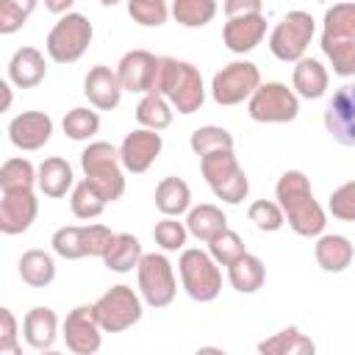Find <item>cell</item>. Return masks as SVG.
<instances>
[{
    "label": "cell",
    "instance_id": "1",
    "mask_svg": "<svg viewBox=\"0 0 355 355\" xmlns=\"http://www.w3.org/2000/svg\"><path fill=\"white\" fill-rule=\"evenodd\" d=\"M275 200L280 202L283 214H286V225L305 239H316L324 233L327 225V214L324 208L316 202L311 180L305 172L300 169H288L277 178L275 183Z\"/></svg>",
    "mask_w": 355,
    "mask_h": 355
},
{
    "label": "cell",
    "instance_id": "2",
    "mask_svg": "<svg viewBox=\"0 0 355 355\" xmlns=\"http://www.w3.org/2000/svg\"><path fill=\"white\" fill-rule=\"evenodd\" d=\"M155 92L164 94L178 114H194L205 103V83L200 69L172 55H161Z\"/></svg>",
    "mask_w": 355,
    "mask_h": 355
},
{
    "label": "cell",
    "instance_id": "3",
    "mask_svg": "<svg viewBox=\"0 0 355 355\" xmlns=\"http://www.w3.org/2000/svg\"><path fill=\"white\" fill-rule=\"evenodd\" d=\"M80 169L83 178L108 200H119L125 194V166L119 158V150L108 141H89L80 153Z\"/></svg>",
    "mask_w": 355,
    "mask_h": 355
},
{
    "label": "cell",
    "instance_id": "4",
    "mask_svg": "<svg viewBox=\"0 0 355 355\" xmlns=\"http://www.w3.org/2000/svg\"><path fill=\"white\" fill-rule=\"evenodd\" d=\"M200 172L205 178L208 189L214 191V197L227 202V205H239L250 191L247 172L241 169L233 150H216V153L202 155L200 158Z\"/></svg>",
    "mask_w": 355,
    "mask_h": 355
},
{
    "label": "cell",
    "instance_id": "5",
    "mask_svg": "<svg viewBox=\"0 0 355 355\" xmlns=\"http://www.w3.org/2000/svg\"><path fill=\"white\" fill-rule=\"evenodd\" d=\"M180 286L194 302H214L222 291V269L208 250L183 247L178 258Z\"/></svg>",
    "mask_w": 355,
    "mask_h": 355
},
{
    "label": "cell",
    "instance_id": "6",
    "mask_svg": "<svg viewBox=\"0 0 355 355\" xmlns=\"http://www.w3.org/2000/svg\"><path fill=\"white\" fill-rule=\"evenodd\" d=\"M92 36H94V28H92L89 17L69 11V14H61V19L50 28L44 47L55 64H72V61L83 58V53L92 44Z\"/></svg>",
    "mask_w": 355,
    "mask_h": 355
},
{
    "label": "cell",
    "instance_id": "7",
    "mask_svg": "<svg viewBox=\"0 0 355 355\" xmlns=\"http://www.w3.org/2000/svg\"><path fill=\"white\" fill-rule=\"evenodd\" d=\"M247 114L250 119L266 122V125L294 122L300 116V94L280 80L261 83L247 100Z\"/></svg>",
    "mask_w": 355,
    "mask_h": 355
},
{
    "label": "cell",
    "instance_id": "8",
    "mask_svg": "<svg viewBox=\"0 0 355 355\" xmlns=\"http://www.w3.org/2000/svg\"><path fill=\"white\" fill-rule=\"evenodd\" d=\"M316 33V19L308 11H288L280 17V22L269 33V50L277 61H300Z\"/></svg>",
    "mask_w": 355,
    "mask_h": 355
},
{
    "label": "cell",
    "instance_id": "9",
    "mask_svg": "<svg viewBox=\"0 0 355 355\" xmlns=\"http://www.w3.org/2000/svg\"><path fill=\"white\" fill-rule=\"evenodd\" d=\"M141 313H144L141 294L125 283L111 286L105 294H100L94 300V316L105 333H122V330L133 327L141 319Z\"/></svg>",
    "mask_w": 355,
    "mask_h": 355
},
{
    "label": "cell",
    "instance_id": "10",
    "mask_svg": "<svg viewBox=\"0 0 355 355\" xmlns=\"http://www.w3.org/2000/svg\"><path fill=\"white\" fill-rule=\"evenodd\" d=\"M136 275H139V294H141L144 305H150V308L172 305V300L178 294V277L164 252H144L136 266Z\"/></svg>",
    "mask_w": 355,
    "mask_h": 355
},
{
    "label": "cell",
    "instance_id": "11",
    "mask_svg": "<svg viewBox=\"0 0 355 355\" xmlns=\"http://www.w3.org/2000/svg\"><path fill=\"white\" fill-rule=\"evenodd\" d=\"M261 86V72L252 61L247 58H236L230 64H225L214 80H211V97L219 105H239L244 100H250V94Z\"/></svg>",
    "mask_w": 355,
    "mask_h": 355
},
{
    "label": "cell",
    "instance_id": "12",
    "mask_svg": "<svg viewBox=\"0 0 355 355\" xmlns=\"http://www.w3.org/2000/svg\"><path fill=\"white\" fill-rule=\"evenodd\" d=\"M103 324L94 316V305H75L64 324H61V338L69 352L75 355H94L103 347Z\"/></svg>",
    "mask_w": 355,
    "mask_h": 355
},
{
    "label": "cell",
    "instance_id": "13",
    "mask_svg": "<svg viewBox=\"0 0 355 355\" xmlns=\"http://www.w3.org/2000/svg\"><path fill=\"white\" fill-rule=\"evenodd\" d=\"M158 67H161V55H153L150 50H128L116 64V75L125 92L150 94L155 92Z\"/></svg>",
    "mask_w": 355,
    "mask_h": 355
},
{
    "label": "cell",
    "instance_id": "14",
    "mask_svg": "<svg viewBox=\"0 0 355 355\" xmlns=\"http://www.w3.org/2000/svg\"><path fill=\"white\" fill-rule=\"evenodd\" d=\"M324 128L338 144L355 147V83H344L333 92L324 108Z\"/></svg>",
    "mask_w": 355,
    "mask_h": 355
},
{
    "label": "cell",
    "instance_id": "15",
    "mask_svg": "<svg viewBox=\"0 0 355 355\" xmlns=\"http://www.w3.org/2000/svg\"><path fill=\"white\" fill-rule=\"evenodd\" d=\"M39 214V200L33 189H6L0 197V233L19 236L25 233Z\"/></svg>",
    "mask_w": 355,
    "mask_h": 355
},
{
    "label": "cell",
    "instance_id": "16",
    "mask_svg": "<svg viewBox=\"0 0 355 355\" xmlns=\"http://www.w3.org/2000/svg\"><path fill=\"white\" fill-rule=\"evenodd\" d=\"M164 150V139H161V130H150V128H139V130H130L122 144H119V158H122V166L133 175H141L147 172L158 155Z\"/></svg>",
    "mask_w": 355,
    "mask_h": 355
},
{
    "label": "cell",
    "instance_id": "17",
    "mask_svg": "<svg viewBox=\"0 0 355 355\" xmlns=\"http://www.w3.org/2000/svg\"><path fill=\"white\" fill-rule=\"evenodd\" d=\"M53 136V119L44 111H22L8 122V141L17 150L36 153Z\"/></svg>",
    "mask_w": 355,
    "mask_h": 355
},
{
    "label": "cell",
    "instance_id": "18",
    "mask_svg": "<svg viewBox=\"0 0 355 355\" xmlns=\"http://www.w3.org/2000/svg\"><path fill=\"white\" fill-rule=\"evenodd\" d=\"M266 36V17L263 14H241V17H227L222 28V42L230 53L244 55L255 50Z\"/></svg>",
    "mask_w": 355,
    "mask_h": 355
},
{
    "label": "cell",
    "instance_id": "19",
    "mask_svg": "<svg viewBox=\"0 0 355 355\" xmlns=\"http://www.w3.org/2000/svg\"><path fill=\"white\" fill-rule=\"evenodd\" d=\"M122 92L125 89L119 83L116 69H111L105 64H94L83 78V94L97 111H114L122 100Z\"/></svg>",
    "mask_w": 355,
    "mask_h": 355
},
{
    "label": "cell",
    "instance_id": "20",
    "mask_svg": "<svg viewBox=\"0 0 355 355\" xmlns=\"http://www.w3.org/2000/svg\"><path fill=\"white\" fill-rule=\"evenodd\" d=\"M22 338L36 352L53 349L55 338H58V316H55V311L47 308V305L31 308L25 313V319H22Z\"/></svg>",
    "mask_w": 355,
    "mask_h": 355
},
{
    "label": "cell",
    "instance_id": "21",
    "mask_svg": "<svg viewBox=\"0 0 355 355\" xmlns=\"http://www.w3.org/2000/svg\"><path fill=\"white\" fill-rule=\"evenodd\" d=\"M313 255H316V263H319L322 272L338 275V272H344L352 263L355 244L347 236H341V233H322V236H316Z\"/></svg>",
    "mask_w": 355,
    "mask_h": 355
},
{
    "label": "cell",
    "instance_id": "22",
    "mask_svg": "<svg viewBox=\"0 0 355 355\" xmlns=\"http://www.w3.org/2000/svg\"><path fill=\"white\" fill-rule=\"evenodd\" d=\"M44 75H47V61L36 47H19L8 58V80L17 89H33L44 80Z\"/></svg>",
    "mask_w": 355,
    "mask_h": 355
},
{
    "label": "cell",
    "instance_id": "23",
    "mask_svg": "<svg viewBox=\"0 0 355 355\" xmlns=\"http://www.w3.org/2000/svg\"><path fill=\"white\" fill-rule=\"evenodd\" d=\"M330 75L324 69L322 61L302 55L300 61H294V72H291V89L302 97V100H319L327 92Z\"/></svg>",
    "mask_w": 355,
    "mask_h": 355
},
{
    "label": "cell",
    "instance_id": "24",
    "mask_svg": "<svg viewBox=\"0 0 355 355\" xmlns=\"http://www.w3.org/2000/svg\"><path fill=\"white\" fill-rule=\"evenodd\" d=\"M36 186L44 197H67V191L75 189V175H72V166L67 158H58V155H50L39 164V175H36Z\"/></svg>",
    "mask_w": 355,
    "mask_h": 355
},
{
    "label": "cell",
    "instance_id": "25",
    "mask_svg": "<svg viewBox=\"0 0 355 355\" xmlns=\"http://www.w3.org/2000/svg\"><path fill=\"white\" fill-rule=\"evenodd\" d=\"M155 208L164 216L189 214V208H191V189H189V183L183 178H175V175L161 178V183L155 186Z\"/></svg>",
    "mask_w": 355,
    "mask_h": 355
},
{
    "label": "cell",
    "instance_id": "26",
    "mask_svg": "<svg viewBox=\"0 0 355 355\" xmlns=\"http://www.w3.org/2000/svg\"><path fill=\"white\" fill-rule=\"evenodd\" d=\"M186 227H189V233L197 239V241H211L216 233H222L225 227H227V216H225V211L219 208V205H214V202H200V205H194V208H189V214H186Z\"/></svg>",
    "mask_w": 355,
    "mask_h": 355
},
{
    "label": "cell",
    "instance_id": "27",
    "mask_svg": "<svg viewBox=\"0 0 355 355\" xmlns=\"http://www.w3.org/2000/svg\"><path fill=\"white\" fill-rule=\"evenodd\" d=\"M17 272H19V277H22L25 286H31V288H44V286H50V283L55 280V261H53L50 252L33 247V250H25V252L19 255Z\"/></svg>",
    "mask_w": 355,
    "mask_h": 355
},
{
    "label": "cell",
    "instance_id": "28",
    "mask_svg": "<svg viewBox=\"0 0 355 355\" xmlns=\"http://www.w3.org/2000/svg\"><path fill=\"white\" fill-rule=\"evenodd\" d=\"M227 280L239 294H255L266 280V266L258 255L244 252L227 266Z\"/></svg>",
    "mask_w": 355,
    "mask_h": 355
},
{
    "label": "cell",
    "instance_id": "29",
    "mask_svg": "<svg viewBox=\"0 0 355 355\" xmlns=\"http://www.w3.org/2000/svg\"><path fill=\"white\" fill-rule=\"evenodd\" d=\"M258 352L263 355H313L316 344L300 330V327H283L275 336L258 341Z\"/></svg>",
    "mask_w": 355,
    "mask_h": 355
},
{
    "label": "cell",
    "instance_id": "30",
    "mask_svg": "<svg viewBox=\"0 0 355 355\" xmlns=\"http://www.w3.org/2000/svg\"><path fill=\"white\" fill-rule=\"evenodd\" d=\"M141 255H144L141 252V241L133 233H116L114 241H111V247L103 255V263H105V269L125 275V272H133L139 266Z\"/></svg>",
    "mask_w": 355,
    "mask_h": 355
},
{
    "label": "cell",
    "instance_id": "31",
    "mask_svg": "<svg viewBox=\"0 0 355 355\" xmlns=\"http://www.w3.org/2000/svg\"><path fill=\"white\" fill-rule=\"evenodd\" d=\"M355 39V3H336L324 11L322 42H352Z\"/></svg>",
    "mask_w": 355,
    "mask_h": 355
},
{
    "label": "cell",
    "instance_id": "32",
    "mask_svg": "<svg viewBox=\"0 0 355 355\" xmlns=\"http://www.w3.org/2000/svg\"><path fill=\"white\" fill-rule=\"evenodd\" d=\"M172 103L158 94V92H150V94H141L139 105H136V119L141 128H150V130H166L172 125Z\"/></svg>",
    "mask_w": 355,
    "mask_h": 355
},
{
    "label": "cell",
    "instance_id": "33",
    "mask_svg": "<svg viewBox=\"0 0 355 355\" xmlns=\"http://www.w3.org/2000/svg\"><path fill=\"white\" fill-rule=\"evenodd\" d=\"M216 17V0H172V19L183 28H205Z\"/></svg>",
    "mask_w": 355,
    "mask_h": 355
},
{
    "label": "cell",
    "instance_id": "34",
    "mask_svg": "<svg viewBox=\"0 0 355 355\" xmlns=\"http://www.w3.org/2000/svg\"><path fill=\"white\" fill-rule=\"evenodd\" d=\"M189 147L197 158L208 155V153H216V150H233L236 141H233V133L227 128H219V125H202L191 133L189 139Z\"/></svg>",
    "mask_w": 355,
    "mask_h": 355
},
{
    "label": "cell",
    "instance_id": "35",
    "mask_svg": "<svg viewBox=\"0 0 355 355\" xmlns=\"http://www.w3.org/2000/svg\"><path fill=\"white\" fill-rule=\"evenodd\" d=\"M105 205H108V200L86 178L80 183H75V189L69 194V208H72V214L78 219H94V216H100L105 211Z\"/></svg>",
    "mask_w": 355,
    "mask_h": 355
},
{
    "label": "cell",
    "instance_id": "36",
    "mask_svg": "<svg viewBox=\"0 0 355 355\" xmlns=\"http://www.w3.org/2000/svg\"><path fill=\"white\" fill-rule=\"evenodd\" d=\"M61 128L72 141H89L100 133V114L92 108H72L64 114Z\"/></svg>",
    "mask_w": 355,
    "mask_h": 355
},
{
    "label": "cell",
    "instance_id": "37",
    "mask_svg": "<svg viewBox=\"0 0 355 355\" xmlns=\"http://www.w3.org/2000/svg\"><path fill=\"white\" fill-rule=\"evenodd\" d=\"M36 175H39V166H33L28 158H8L0 166V191H6V189H33Z\"/></svg>",
    "mask_w": 355,
    "mask_h": 355
},
{
    "label": "cell",
    "instance_id": "38",
    "mask_svg": "<svg viewBox=\"0 0 355 355\" xmlns=\"http://www.w3.org/2000/svg\"><path fill=\"white\" fill-rule=\"evenodd\" d=\"M53 252L64 261H78L86 258V241H83V227L80 225H64L53 233L50 239Z\"/></svg>",
    "mask_w": 355,
    "mask_h": 355
},
{
    "label": "cell",
    "instance_id": "39",
    "mask_svg": "<svg viewBox=\"0 0 355 355\" xmlns=\"http://www.w3.org/2000/svg\"><path fill=\"white\" fill-rule=\"evenodd\" d=\"M128 14L144 28H161L172 17V6L166 0H128Z\"/></svg>",
    "mask_w": 355,
    "mask_h": 355
},
{
    "label": "cell",
    "instance_id": "40",
    "mask_svg": "<svg viewBox=\"0 0 355 355\" xmlns=\"http://www.w3.org/2000/svg\"><path fill=\"white\" fill-rule=\"evenodd\" d=\"M189 227L186 222H178V216H164L161 222H155L153 227V239L155 244L164 250V252H178L186 247V239H189Z\"/></svg>",
    "mask_w": 355,
    "mask_h": 355
},
{
    "label": "cell",
    "instance_id": "41",
    "mask_svg": "<svg viewBox=\"0 0 355 355\" xmlns=\"http://www.w3.org/2000/svg\"><path fill=\"white\" fill-rule=\"evenodd\" d=\"M247 216L263 233H275V230H280L286 225V214H283L277 200H255V202H250Z\"/></svg>",
    "mask_w": 355,
    "mask_h": 355
},
{
    "label": "cell",
    "instance_id": "42",
    "mask_svg": "<svg viewBox=\"0 0 355 355\" xmlns=\"http://www.w3.org/2000/svg\"><path fill=\"white\" fill-rule=\"evenodd\" d=\"M208 252L214 255V261H216L219 266H230V263H233L236 258H241L247 250H244L241 236H239L236 230L225 227L222 233H216V236L208 241Z\"/></svg>",
    "mask_w": 355,
    "mask_h": 355
},
{
    "label": "cell",
    "instance_id": "43",
    "mask_svg": "<svg viewBox=\"0 0 355 355\" xmlns=\"http://www.w3.org/2000/svg\"><path fill=\"white\" fill-rule=\"evenodd\" d=\"M36 3L39 0H0V33L3 36L17 33L36 11Z\"/></svg>",
    "mask_w": 355,
    "mask_h": 355
},
{
    "label": "cell",
    "instance_id": "44",
    "mask_svg": "<svg viewBox=\"0 0 355 355\" xmlns=\"http://www.w3.org/2000/svg\"><path fill=\"white\" fill-rule=\"evenodd\" d=\"M322 53L341 78H355V39L352 42H322Z\"/></svg>",
    "mask_w": 355,
    "mask_h": 355
},
{
    "label": "cell",
    "instance_id": "45",
    "mask_svg": "<svg viewBox=\"0 0 355 355\" xmlns=\"http://www.w3.org/2000/svg\"><path fill=\"white\" fill-rule=\"evenodd\" d=\"M327 211L341 222H355V180H347L338 189H333Z\"/></svg>",
    "mask_w": 355,
    "mask_h": 355
},
{
    "label": "cell",
    "instance_id": "46",
    "mask_svg": "<svg viewBox=\"0 0 355 355\" xmlns=\"http://www.w3.org/2000/svg\"><path fill=\"white\" fill-rule=\"evenodd\" d=\"M116 233H111L105 225L94 222V225H83V241H86V255L89 258H103L105 250L111 247Z\"/></svg>",
    "mask_w": 355,
    "mask_h": 355
},
{
    "label": "cell",
    "instance_id": "47",
    "mask_svg": "<svg viewBox=\"0 0 355 355\" xmlns=\"http://www.w3.org/2000/svg\"><path fill=\"white\" fill-rule=\"evenodd\" d=\"M19 352V333H17V316L11 308H0V355H17Z\"/></svg>",
    "mask_w": 355,
    "mask_h": 355
},
{
    "label": "cell",
    "instance_id": "48",
    "mask_svg": "<svg viewBox=\"0 0 355 355\" xmlns=\"http://www.w3.org/2000/svg\"><path fill=\"white\" fill-rule=\"evenodd\" d=\"M263 0H225V17H241V14H261Z\"/></svg>",
    "mask_w": 355,
    "mask_h": 355
},
{
    "label": "cell",
    "instance_id": "49",
    "mask_svg": "<svg viewBox=\"0 0 355 355\" xmlns=\"http://www.w3.org/2000/svg\"><path fill=\"white\" fill-rule=\"evenodd\" d=\"M72 6H75V0H44V8L50 14H69Z\"/></svg>",
    "mask_w": 355,
    "mask_h": 355
},
{
    "label": "cell",
    "instance_id": "50",
    "mask_svg": "<svg viewBox=\"0 0 355 355\" xmlns=\"http://www.w3.org/2000/svg\"><path fill=\"white\" fill-rule=\"evenodd\" d=\"M11 80L6 78V80H0V92H3V105H0V111H8L11 108V100H14V94H11Z\"/></svg>",
    "mask_w": 355,
    "mask_h": 355
},
{
    "label": "cell",
    "instance_id": "51",
    "mask_svg": "<svg viewBox=\"0 0 355 355\" xmlns=\"http://www.w3.org/2000/svg\"><path fill=\"white\" fill-rule=\"evenodd\" d=\"M116 3H122V0H100V6H116Z\"/></svg>",
    "mask_w": 355,
    "mask_h": 355
}]
</instances>
